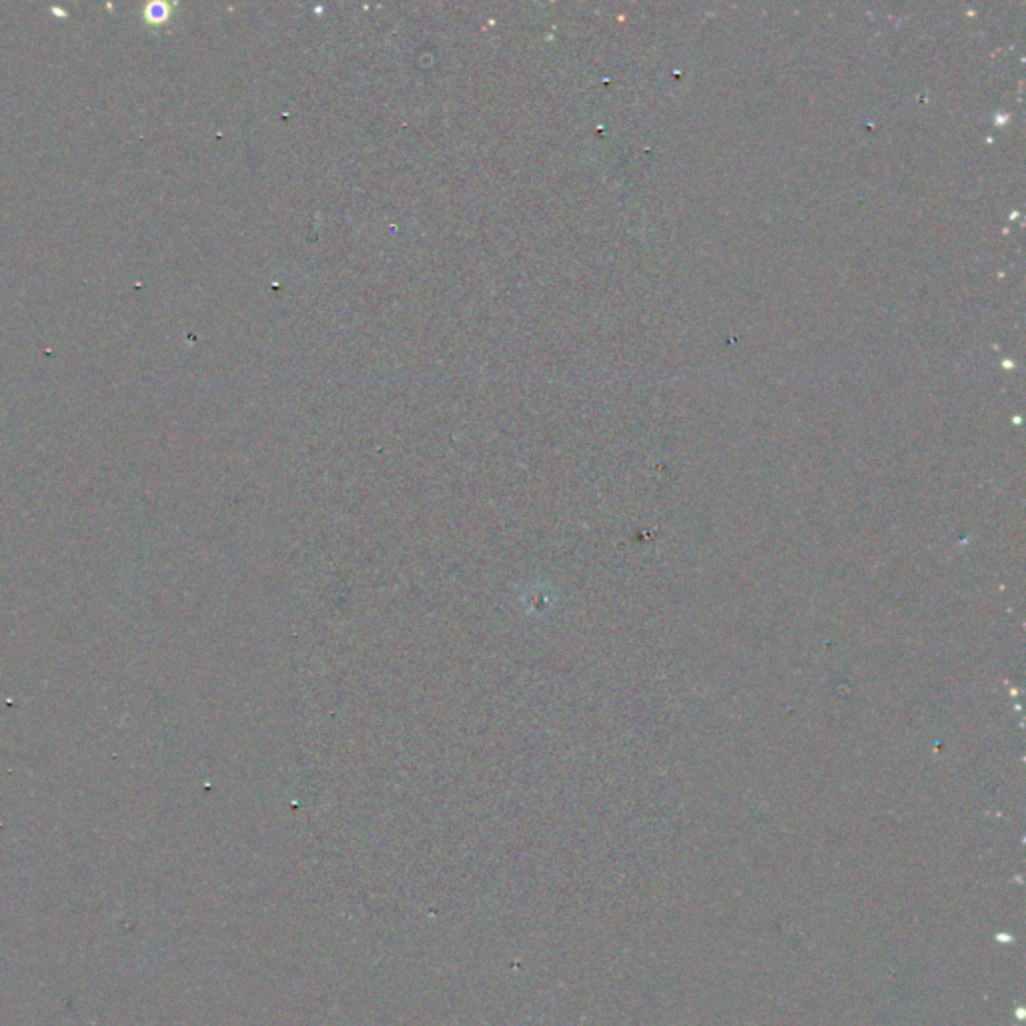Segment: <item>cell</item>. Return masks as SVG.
<instances>
[{
    "label": "cell",
    "mask_w": 1026,
    "mask_h": 1026,
    "mask_svg": "<svg viewBox=\"0 0 1026 1026\" xmlns=\"http://www.w3.org/2000/svg\"><path fill=\"white\" fill-rule=\"evenodd\" d=\"M143 17L149 25L153 27H159V25H165L169 19H171V7L167 3H149L145 9H143Z\"/></svg>",
    "instance_id": "6da1fadb"
}]
</instances>
